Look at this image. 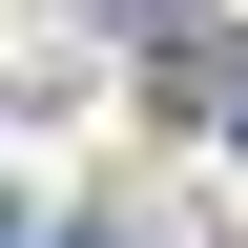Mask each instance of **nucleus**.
<instances>
[{
  "label": "nucleus",
  "mask_w": 248,
  "mask_h": 248,
  "mask_svg": "<svg viewBox=\"0 0 248 248\" xmlns=\"http://www.w3.org/2000/svg\"><path fill=\"white\" fill-rule=\"evenodd\" d=\"M228 145H248V83H228Z\"/></svg>",
  "instance_id": "2"
},
{
  "label": "nucleus",
  "mask_w": 248,
  "mask_h": 248,
  "mask_svg": "<svg viewBox=\"0 0 248 248\" xmlns=\"http://www.w3.org/2000/svg\"><path fill=\"white\" fill-rule=\"evenodd\" d=\"M42 248H104V228H42Z\"/></svg>",
  "instance_id": "1"
}]
</instances>
